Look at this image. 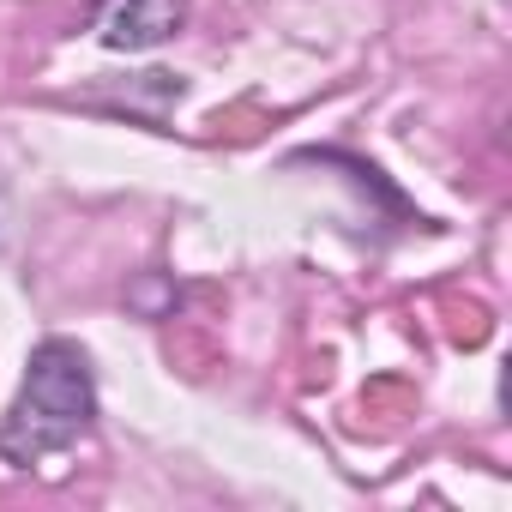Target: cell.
Here are the masks:
<instances>
[{"mask_svg": "<svg viewBox=\"0 0 512 512\" xmlns=\"http://www.w3.org/2000/svg\"><path fill=\"white\" fill-rule=\"evenodd\" d=\"M0 229H7V193H0Z\"/></svg>", "mask_w": 512, "mask_h": 512, "instance_id": "cell-3", "label": "cell"}, {"mask_svg": "<svg viewBox=\"0 0 512 512\" xmlns=\"http://www.w3.org/2000/svg\"><path fill=\"white\" fill-rule=\"evenodd\" d=\"M97 416V380H91V356L73 338H43L25 362V386L0 422V458L7 464H43L67 446H79V434Z\"/></svg>", "mask_w": 512, "mask_h": 512, "instance_id": "cell-1", "label": "cell"}, {"mask_svg": "<svg viewBox=\"0 0 512 512\" xmlns=\"http://www.w3.org/2000/svg\"><path fill=\"white\" fill-rule=\"evenodd\" d=\"M187 0H91V31L115 55H145L181 37Z\"/></svg>", "mask_w": 512, "mask_h": 512, "instance_id": "cell-2", "label": "cell"}]
</instances>
